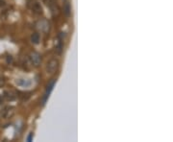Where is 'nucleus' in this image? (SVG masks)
<instances>
[{
	"mask_svg": "<svg viewBox=\"0 0 173 142\" xmlns=\"http://www.w3.org/2000/svg\"><path fill=\"white\" fill-rule=\"evenodd\" d=\"M4 98H6L8 101H14L18 98V93L13 90H5L4 91Z\"/></svg>",
	"mask_w": 173,
	"mask_h": 142,
	"instance_id": "nucleus-8",
	"label": "nucleus"
},
{
	"mask_svg": "<svg viewBox=\"0 0 173 142\" xmlns=\"http://www.w3.org/2000/svg\"><path fill=\"white\" fill-rule=\"evenodd\" d=\"M17 84L19 86H22V87H28L31 85V82H27V81H24V80H20V81H17Z\"/></svg>",
	"mask_w": 173,
	"mask_h": 142,
	"instance_id": "nucleus-12",
	"label": "nucleus"
},
{
	"mask_svg": "<svg viewBox=\"0 0 173 142\" xmlns=\"http://www.w3.org/2000/svg\"><path fill=\"white\" fill-rule=\"evenodd\" d=\"M33 135H34V134H33V133H31V134H29V136H28L27 141H29V142H30L31 140H32V138H33Z\"/></svg>",
	"mask_w": 173,
	"mask_h": 142,
	"instance_id": "nucleus-14",
	"label": "nucleus"
},
{
	"mask_svg": "<svg viewBox=\"0 0 173 142\" xmlns=\"http://www.w3.org/2000/svg\"><path fill=\"white\" fill-rule=\"evenodd\" d=\"M28 5H29L30 9L32 10L34 13L38 14H43V8H41L40 4L39 2H37V1H35V0H33V1L29 2Z\"/></svg>",
	"mask_w": 173,
	"mask_h": 142,
	"instance_id": "nucleus-3",
	"label": "nucleus"
},
{
	"mask_svg": "<svg viewBox=\"0 0 173 142\" xmlns=\"http://www.w3.org/2000/svg\"><path fill=\"white\" fill-rule=\"evenodd\" d=\"M0 114H1V116L5 119L11 118L14 114V108L12 106L4 107L1 110H0Z\"/></svg>",
	"mask_w": 173,
	"mask_h": 142,
	"instance_id": "nucleus-1",
	"label": "nucleus"
},
{
	"mask_svg": "<svg viewBox=\"0 0 173 142\" xmlns=\"http://www.w3.org/2000/svg\"><path fill=\"white\" fill-rule=\"evenodd\" d=\"M64 12H65V14L67 15V17H69V14H70V5L67 1H66L65 4H64Z\"/></svg>",
	"mask_w": 173,
	"mask_h": 142,
	"instance_id": "nucleus-11",
	"label": "nucleus"
},
{
	"mask_svg": "<svg viewBox=\"0 0 173 142\" xmlns=\"http://www.w3.org/2000/svg\"><path fill=\"white\" fill-rule=\"evenodd\" d=\"M58 66H59V61L56 59H51L48 62H47L46 65V70L50 74H53V73L56 72V70L58 69Z\"/></svg>",
	"mask_w": 173,
	"mask_h": 142,
	"instance_id": "nucleus-2",
	"label": "nucleus"
},
{
	"mask_svg": "<svg viewBox=\"0 0 173 142\" xmlns=\"http://www.w3.org/2000/svg\"><path fill=\"white\" fill-rule=\"evenodd\" d=\"M54 86H55V81H52L48 85V87H47L45 94H44V97H43V105H44L45 102L47 101V99H48V97H49V95H50V93L52 91V89H53Z\"/></svg>",
	"mask_w": 173,
	"mask_h": 142,
	"instance_id": "nucleus-9",
	"label": "nucleus"
},
{
	"mask_svg": "<svg viewBox=\"0 0 173 142\" xmlns=\"http://www.w3.org/2000/svg\"><path fill=\"white\" fill-rule=\"evenodd\" d=\"M46 4L49 6L52 14H53L54 15L59 14L60 10H59V7H58V5H57L56 0H46Z\"/></svg>",
	"mask_w": 173,
	"mask_h": 142,
	"instance_id": "nucleus-6",
	"label": "nucleus"
},
{
	"mask_svg": "<svg viewBox=\"0 0 173 142\" xmlns=\"http://www.w3.org/2000/svg\"><path fill=\"white\" fill-rule=\"evenodd\" d=\"M3 102H4V98H3V96L0 95V105H2Z\"/></svg>",
	"mask_w": 173,
	"mask_h": 142,
	"instance_id": "nucleus-16",
	"label": "nucleus"
},
{
	"mask_svg": "<svg viewBox=\"0 0 173 142\" xmlns=\"http://www.w3.org/2000/svg\"><path fill=\"white\" fill-rule=\"evenodd\" d=\"M4 85H5V80L2 77H0V87H2Z\"/></svg>",
	"mask_w": 173,
	"mask_h": 142,
	"instance_id": "nucleus-13",
	"label": "nucleus"
},
{
	"mask_svg": "<svg viewBox=\"0 0 173 142\" xmlns=\"http://www.w3.org/2000/svg\"><path fill=\"white\" fill-rule=\"evenodd\" d=\"M37 28L40 30L41 32L47 33L49 31V23L46 20H40L38 23H37Z\"/></svg>",
	"mask_w": 173,
	"mask_h": 142,
	"instance_id": "nucleus-7",
	"label": "nucleus"
},
{
	"mask_svg": "<svg viewBox=\"0 0 173 142\" xmlns=\"http://www.w3.org/2000/svg\"><path fill=\"white\" fill-rule=\"evenodd\" d=\"M30 60H31V62L35 65V66H39L41 62V57L39 53H36V52H33V53H31L30 56Z\"/></svg>",
	"mask_w": 173,
	"mask_h": 142,
	"instance_id": "nucleus-4",
	"label": "nucleus"
},
{
	"mask_svg": "<svg viewBox=\"0 0 173 142\" xmlns=\"http://www.w3.org/2000/svg\"><path fill=\"white\" fill-rule=\"evenodd\" d=\"M6 5V2H5V0H0V6H5Z\"/></svg>",
	"mask_w": 173,
	"mask_h": 142,
	"instance_id": "nucleus-15",
	"label": "nucleus"
},
{
	"mask_svg": "<svg viewBox=\"0 0 173 142\" xmlns=\"http://www.w3.org/2000/svg\"><path fill=\"white\" fill-rule=\"evenodd\" d=\"M62 33H61L59 36H57V39H56V52L58 54H61L62 53V47H64V41H62Z\"/></svg>",
	"mask_w": 173,
	"mask_h": 142,
	"instance_id": "nucleus-5",
	"label": "nucleus"
},
{
	"mask_svg": "<svg viewBox=\"0 0 173 142\" xmlns=\"http://www.w3.org/2000/svg\"><path fill=\"white\" fill-rule=\"evenodd\" d=\"M40 34H38V33H34L32 36H31V40H32V43L34 44H38L40 43Z\"/></svg>",
	"mask_w": 173,
	"mask_h": 142,
	"instance_id": "nucleus-10",
	"label": "nucleus"
}]
</instances>
